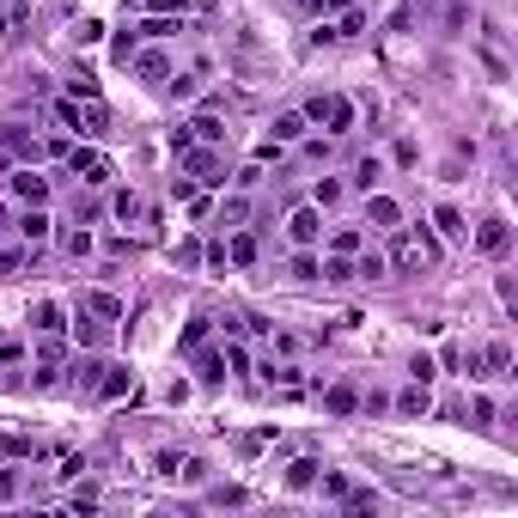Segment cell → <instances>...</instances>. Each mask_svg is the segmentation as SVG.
<instances>
[{"label":"cell","instance_id":"603a6c76","mask_svg":"<svg viewBox=\"0 0 518 518\" xmlns=\"http://www.w3.org/2000/svg\"><path fill=\"white\" fill-rule=\"evenodd\" d=\"M263 256V244H256V232H232V244H226V263H238V269H250Z\"/></svg>","mask_w":518,"mask_h":518},{"label":"cell","instance_id":"f546056e","mask_svg":"<svg viewBox=\"0 0 518 518\" xmlns=\"http://www.w3.org/2000/svg\"><path fill=\"white\" fill-rule=\"evenodd\" d=\"M68 330H73V342H79V347H98V342H104V323L92 317V311H79Z\"/></svg>","mask_w":518,"mask_h":518},{"label":"cell","instance_id":"ffe728a7","mask_svg":"<svg viewBox=\"0 0 518 518\" xmlns=\"http://www.w3.org/2000/svg\"><path fill=\"white\" fill-rule=\"evenodd\" d=\"M384 275H390L384 250H366V244H360V250H354V280H384Z\"/></svg>","mask_w":518,"mask_h":518},{"label":"cell","instance_id":"83f0119b","mask_svg":"<svg viewBox=\"0 0 518 518\" xmlns=\"http://www.w3.org/2000/svg\"><path fill=\"white\" fill-rule=\"evenodd\" d=\"M13 500H25V470L19 464H0V506H13Z\"/></svg>","mask_w":518,"mask_h":518},{"label":"cell","instance_id":"ee69618b","mask_svg":"<svg viewBox=\"0 0 518 518\" xmlns=\"http://www.w3.org/2000/svg\"><path fill=\"white\" fill-rule=\"evenodd\" d=\"M31 263V244L25 250H0V275H13V269H25Z\"/></svg>","mask_w":518,"mask_h":518},{"label":"cell","instance_id":"8fae6325","mask_svg":"<svg viewBox=\"0 0 518 518\" xmlns=\"http://www.w3.org/2000/svg\"><path fill=\"white\" fill-rule=\"evenodd\" d=\"M360 31H366V13H342V19H330V25H317L311 43L323 49V43H347V37H360Z\"/></svg>","mask_w":518,"mask_h":518},{"label":"cell","instance_id":"c3c4849f","mask_svg":"<svg viewBox=\"0 0 518 518\" xmlns=\"http://www.w3.org/2000/svg\"><path fill=\"white\" fill-rule=\"evenodd\" d=\"M73 98H98V79L92 73H73Z\"/></svg>","mask_w":518,"mask_h":518},{"label":"cell","instance_id":"f6af8a7d","mask_svg":"<svg viewBox=\"0 0 518 518\" xmlns=\"http://www.w3.org/2000/svg\"><path fill=\"white\" fill-rule=\"evenodd\" d=\"M293 280H317V256H311V250L293 256Z\"/></svg>","mask_w":518,"mask_h":518},{"label":"cell","instance_id":"7c38bea8","mask_svg":"<svg viewBox=\"0 0 518 518\" xmlns=\"http://www.w3.org/2000/svg\"><path fill=\"white\" fill-rule=\"evenodd\" d=\"M92 397H98V403H122V397H135V372H129V366H104V379H98Z\"/></svg>","mask_w":518,"mask_h":518},{"label":"cell","instance_id":"816d5d0a","mask_svg":"<svg viewBox=\"0 0 518 518\" xmlns=\"http://www.w3.org/2000/svg\"><path fill=\"white\" fill-rule=\"evenodd\" d=\"M0 226H6V207H0Z\"/></svg>","mask_w":518,"mask_h":518},{"label":"cell","instance_id":"ba28073f","mask_svg":"<svg viewBox=\"0 0 518 518\" xmlns=\"http://www.w3.org/2000/svg\"><path fill=\"white\" fill-rule=\"evenodd\" d=\"M183 135L196 140V146H220V140H226V116H220V110H196V116L183 122Z\"/></svg>","mask_w":518,"mask_h":518},{"label":"cell","instance_id":"5b68a950","mask_svg":"<svg viewBox=\"0 0 518 518\" xmlns=\"http://www.w3.org/2000/svg\"><path fill=\"white\" fill-rule=\"evenodd\" d=\"M177 159H183V171L196 177L202 189H220V183H226V165H220V153H213V146H183Z\"/></svg>","mask_w":518,"mask_h":518},{"label":"cell","instance_id":"52a82bcc","mask_svg":"<svg viewBox=\"0 0 518 518\" xmlns=\"http://www.w3.org/2000/svg\"><path fill=\"white\" fill-rule=\"evenodd\" d=\"M366 226H372V232H397V226H403V207H397V196L366 189Z\"/></svg>","mask_w":518,"mask_h":518},{"label":"cell","instance_id":"5bb4252c","mask_svg":"<svg viewBox=\"0 0 518 518\" xmlns=\"http://www.w3.org/2000/svg\"><path fill=\"white\" fill-rule=\"evenodd\" d=\"M0 153H6V159H25V165H37V159H43L37 135H25V129H0Z\"/></svg>","mask_w":518,"mask_h":518},{"label":"cell","instance_id":"8992f818","mask_svg":"<svg viewBox=\"0 0 518 518\" xmlns=\"http://www.w3.org/2000/svg\"><path fill=\"white\" fill-rule=\"evenodd\" d=\"M6 189H13L25 207H49V177L37 171V165H19V171L6 177Z\"/></svg>","mask_w":518,"mask_h":518},{"label":"cell","instance_id":"681fc988","mask_svg":"<svg viewBox=\"0 0 518 518\" xmlns=\"http://www.w3.org/2000/svg\"><path fill=\"white\" fill-rule=\"evenodd\" d=\"M177 263H183V269H196V263H202V244H196V238L177 244Z\"/></svg>","mask_w":518,"mask_h":518},{"label":"cell","instance_id":"ac0fdd59","mask_svg":"<svg viewBox=\"0 0 518 518\" xmlns=\"http://www.w3.org/2000/svg\"><path fill=\"white\" fill-rule=\"evenodd\" d=\"M189 354H196V379H202V384H220V379H226V354H220V347H189Z\"/></svg>","mask_w":518,"mask_h":518},{"label":"cell","instance_id":"6da1fadb","mask_svg":"<svg viewBox=\"0 0 518 518\" xmlns=\"http://www.w3.org/2000/svg\"><path fill=\"white\" fill-rule=\"evenodd\" d=\"M384 263H390V275H421V269H433L439 263V238L427 232V226H397V238L384 250Z\"/></svg>","mask_w":518,"mask_h":518},{"label":"cell","instance_id":"f35d334b","mask_svg":"<svg viewBox=\"0 0 518 518\" xmlns=\"http://www.w3.org/2000/svg\"><path fill=\"white\" fill-rule=\"evenodd\" d=\"M165 86H171L177 98H196V92H202V68H189V73H177V79H165Z\"/></svg>","mask_w":518,"mask_h":518},{"label":"cell","instance_id":"e575fe53","mask_svg":"<svg viewBox=\"0 0 518 518\" xmlns=\"http://www.w3.org/2000/svg\"><path fill=\"white\" fill-rule=\"evenodd\" d=\"M379 177H384V165H379V159H360L347 183H354V189H379Z\"/></svg>","mask_w":518,"mask_h":518},{"label":"cell","instance_id":"d6986e66","mask_svg":"<svg viewBox=\"0 0 518 518\" xmlns=\"http://www.w3.org/2000/svg\"><path fill=\"white\" fill-rule=\"evenodd\" d=\"M476 360H482V372H488V379H506V372H513V347H506V342L476 347Z\"/></svg>","mask_w":518,"mask_h":518},{"label":"cell","instance_id":"cb8c5ba5","mask_svg":"<svg viewBox=\"0 0 518 518\" xmlns=\"http://www.w3.org/2000/svg\"><path fill=\"white\" fill-rule=\"evenodd\" d=\"M317 470H323L317 457H293V464H287V488H293V494H305V488H317Z\"/></svg>","mask_w":518,"mask_h":518},{"label":"cell","instance_id":"7a4b0ae2","mask_svg":"<svg viewBox=\"0 0 518 518\" xmlns=\"http://www.w3.org/2000/svg\"><path fill=\"white\" fill-rule=\"evenodd\" d=\"M305 122H317L323 135H354L360 110H354V98H342V92H317V98L305 104Z\"/></svg>","mask_w":518,"mask_h":518},{"label":"cell","instance_id":"7dc6e473","mask_svg":"<svg viewBox=\"0 0 518 518\" xmlns=\"http://www.w3.org/2000/svg\"><path fill=\"white\" fill-rule=\"evenodd\" d=\"M263 446H275V427H256V433H244V451H263Z\"/></svg>","mask_w":518,"mask_h":518},{"label":"cell","instance_id":"44dd1931","mask_svg":"<svg viewBox=\"0 0 518 518\" xmlns=\"http://www.w3.org/2000/svg\"><path fill=\"white\" fill-rule=\"evenodd\" d=\"M317 397H323L330 414H354L360 409V390H354V384H330V390H317Z\"/></svg>","mask_w":518,"mask_h":518},{"label":"cell","instance_id":"7bdbcfd3","mask_svg":"<svg viewBox=\"0 0 518 518\" xmlns=\"http://www.w3.org/2000/svg\"><path fill=\"white\" fill-rule=\"evenodd\" d=\"M207 342V317H189L183 323V347H202Z\"/></svg>","mask_w":518,"mask_h":518},{"label":"cell","instance_id":"484cf974","mask_svg":"<svg viewBox=\"0 0 518 518\" xmlns=\"http://www.w3.org/2000/svg\"><path fill=\"white\" fill-rule=\"evenodd\" d=\"M135 31H140V37H153V43H165V37L183 31V13H177V19H171V13H153L146 25H135Z\"/></svg>","mask_w":518,"mask_h":518},{"label":"cell","instance_id":"d4e9b609","mask_svg":"<svg viewBox=\"0 0 518 518\" xmlns=\"http://www.w3.org/2000/svg\"><path fill=\"white\" fill-rule=\"evenodd\" d=\"M433 226H439V238H451V244L470 238V226H464V213H457V207H433Z\"/></svg>","mask_w":518,"mask_h":518},{"label":"cell","instance_id":"d6a6232c","mask_svg":"<svg viewBox=\"0 0 518 518\" xmlns=\"http://www.w3.org/2000/svg\"><path fill=\"white\" fill-rule=\"evenodd\" d=\"M0 451H6V457H43V446L25 439V433H0Z\"/></svg>","mask_w":518,"mask_h":518},{"label":"cell","instance_id":"f907efd6","mask_svg":"<svg viewBox=\"0 0 518 518\" xmlns=\"http://www.w3.org/2000/svg\"><path fill=\"white\" fill-rule=\"evenodd\" d=\"M19 19H25V6H19V13H0V43H6V37L19 31Z\"/></svg>","mask_w":518,"mask_h":518},{"label":"cell","instance_id":"4316f807","mask_svg":"<svg viewBox=\"0 0 518 518\" xmlns=\"http://www.w3.org/2000/svg\"><path fill=\"white\" fill-rule=\"evenodd\" d=\"M433 409V397H427V384H409L403 397H397V414H409V421H421V414Z\"/></svg>","mask_w":518,"mask_h":518},{"label":"cell","instance_id":"f1b7e54d","mask_svg":"<svg viewBox=\"0 0 518 518\" xmlns=\"http://www.w3.org/2000/svg\"><path fill=\"white\" fill-rule=\"evenodd\" d=\"M342 196H347L342 177H317V189H311V202L323 207V213H330V207H342Z\"/></svg>","mask_w":518,"mask_h":518},{"label":"cell","instance_id":"ab89813d","mask_svg":"<svg viewBox=\"0 0 518 518\" xmlns=\"http://www.w3.org/2000/svg\"><path fill=\"white\" fill-rule=\"evenodd\" d=\"M207 500H213V506H244V500H250V494H244V488H213V494H207Z\"/></svg>","mask_w":518,"mask_h":518},{"label":"cell","instance_id":"d590c367","mask_svg":"<svg viewBox=\"0 0 518 518\" xmlns=\"http://www.w3.org/2000/svg\"><path fill=\"white\" fill-rule=\"evenodd\" d=\"M62 250H68L73 263H86V256H92V232H86V226H79V232H62Z\"/></svg>","mask_w":518,"mask_h":518},{"label":"cell","instance_id":"30bf717a","mask_svg":"<svg viewBox=\"0 0 518 518\" xmlns=\"http://www.w3.org/2000/svg\"><path fill=\"white\" fill-rule=\"evenodd\" d=\"M129 68H135L146 86H165V79H171V55H165V49H135Z\"/></svg>","mask_w":518,"mask_h":518},{"label":"cell","instance_id":"e0dca14e","mask_svg":"<svg viewBox=\"0 0 518 518\" xmlns=\"http://www.w3.org/2000/svg\"><path fill=\"white\" fill-rule=\"evenodd\" d=\"M79 311H92V317H98V323H116V317H122V299H116V293H98V287H92V293H79Z\"/></svg>","mask_w":518,"mask_h":518},{"label":"cell","instance_id":"74e56055","mask_svg":"<svg viewBox=\"0 0 518 518\" xmlns=\"http://www.w3.org/2000/svg\"><path fill=\"white\" fill-rule=\"evenodd\" d=\"M244 220H250V202H244V196L220 202V226H244Z\"/></svg>","mask_w":518,"mask_h":518},{"label":"cell","instance_id":"277c9868","mask_svg":"<svg viewBox=\"0 0 518 518\" xmlns=\"http://www.w3.org/2000/svg\"><path fill=\"white\" fill-rule=\"evenodd\" d=\"M62 165H68L86 189H104V183H110V159H104L98 146H68V159H62Z\"/></svg>","mask_w":518,"mask_h":518},{"label":"cell","instance_id":"836d02e7","mask_svg":"<svg viewBox=\"0 0 518 518\" xmlns=\"http://www.w3.org/2000/svg\"><path fill=\"white\" fill-rule=\"evenodd\" d=\"M360 232H354V226H336V232H330V256H354V250H360Z\"/></svg>","mask_w":518,"mask_h":518},{"label":"cell","instance_id":"9c48e42d","mask_svg":"<svg viewBox=\"0 0 518 518\" xmlns=\"http://www.w3.org/2000/svg\"><path fill=\"white\" fill-rule=\"evenodd\" d=\"M476 250H482V256H494V263H500V256H506V250H513V226H506V220H500V213H494V220H482V226H476Z\"/></svg>","mask_w":518,"mask_h":518},{"label":"cell","instance_id":"1f68e13d","mask_svg":"<svg viewBox=\"0 0 518 518\" xmlns=\"http://www.w3.org/2000/svg\"><path fill=\"white\" fill-rule=\"evenodd\" d=\"M317 280H354V256H323L317 263Z\"/></svg>","mask_w":518,"mask_h":518},{"label":"cell","instance_id":"8d00e7d4","mask_svg":"<svg viewBox=\"0 0 518 518\" xmlns=\"http://www.w3.org/2000/svg\"><path fill=\"white\" fill-rule=\"evenodd\" d=\"M317 488H323L330 500H347V488H354V482H347L342 470H317Z\"/></svg>","mask_w":518,"mask_h":518},{"label":"cell","instance_id":"7402d4cb","mask_svg":"<svg viewBox=\"0 0 518 518\" xmlns=\"http://www.w3.org/2000/svg\"><path fill=\"white\" fill-rule=\"evenodd\" d=\"M19 238L31 244V250L49 238V213H43V207H25V213H19Z\"/></svg>","mask_w":518,"mask_h":518},{"label":"cell","instance_id":"2e32d148","mask_svg":"<svg viewBox=\"0 0 518 518\" xmlns=\"http://www.w3.org/2000/svg\"><path fill=\"white\" fill-rule=\"evenodd\" d=\"M305 110H280L275 122H269V140H275V146H287V140H305Z\"/></svg>","mask_w":518,"mask_h":518},{"label":"cell","instance_id":"60d3db41","mask_svg":"<svg viewBox=\"0 0 518 518\" xmlns=\"http://www.w3.org/2000/svg\"><path fill=\"white\" fill-rule=\"evenodd\" d=\"M433 372H439V366H433V354H414V360H409V379L414 384H427Z\"/></svg>","mask_w":518,"mask_h":518},{"label":"cell","instance_id":"b9f144b4","mask_svg":"<svg viewBox=\"0 0 518 518\" xmlns=\"http://www.w3.org/2000/svg\"><path fill=\"white\" fill-rule=\"evenodd\" d=\"M220 354H226V372H250V354H244L238 342H226Z\"/></svg>","mask_w":518,"mask_h":518},{"label":"cell","instance_id":"4fadbf2b","mask_svg":"<svg viewBox=\"0 0 518 518\" xmlns=\"http://www.w3.org/2000/svg\"><path fill=\"white\" fill-rule=\"evenodd\" d=\"M31 330H37V336H62V330H68V305L37 299V305H31Z\"/></svg>","mask_w":518,"mask_h":518},{"label":"cell","instance_id":"3957f363","mask_svg":"<svg viewBox=\"0 0 518 518\" xmlns=\"http://www.w3.org/2000/svg\"><path fill=\"white\" fill-rule=\"evenodd\" d=\"M287 238L299 244V250H317V244H323V207L299 202L293 213H287Z\"/></svg>","mask_w":518,"mask_h":518},{"label":"cell","instance_id":"4dcf8cb0","mask_svg":"<svg viewBox=\"0 0 518 518\" xmlns=\"http://www.w3.org/2000/svg\"><path fill=\"white\" fill-rule=\"evenodd\" d=\"M110 213H116V220H129V226H135L140 213H146V202H140L135 189H116V196H110Z\"/></svg>","mask_w":518,"mask_h":518},{"label":"cell","instance_id":"bcb514c9","mask_svg":"<svg viewBox=\"0 0 518 518\" xmlns=\"http://www.w3.org/2000/svg\"><path fill=\"white\" fill-rule=\"evenodd\" d=\"M135 49H140V31H122V37H116V62H122V68H129V55H135Z\"/></svg>","mask_w":518,"mask_h":518},{"label":"cell","instance_id":"9a60e30c","mask_svg":"<svg viewBox=\"0 0 518 518\" xmlns=\"http://www.w3.org/2000/svg\"><path fill=\"white\" fill-rule=\"evenodd\" d=\"M62 379H68L73 390H79V397H92V390H98V379H104V360H92V354H86V360H73V366L62 372Z\"/></svg>","mask_w":518,"mask_h":518}]
</instances>
